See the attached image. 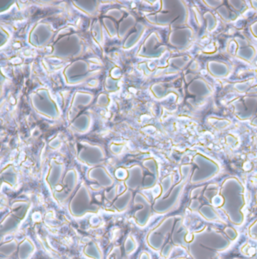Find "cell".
I'll list each match as a JSON object with an SVG mask.
<instances>
[{"label": "cell", "mask_w": 257, "mask_h": 259, "mask_svg": "<svg viewBox=\"0 0 257 259\" xmlns=\"http://www.w3.org/2000/svg\"><path fill=\"white\" fill-rule=\"evenodd\" d=\"M73 5L76 9L81 11L88 16H95L98 9V1H73Z\"/></svg>", "instance_id": "f546056e"}, {"label": "cell", "mask_w": 257, "mask_h": 259, "mask_svg": "<svg viewBox=\"0 0 257 259\" xmlns=\"http://www.w3.org/2000/svg\"><path fill=\"white\" fill-rule=\"evenodd\" d=\"M7 35H9L8 32L6 31H4L3 29L1 28V46H3L4 43H5L9 39V37H5Z\"/></svg>", "instance_id": "db71d44e"}, {"label": "cell", "mask_w": 257, "mask_h": 259, "mask_svg": "<svg viewBox=\"0 0 257 259\" xmlns=\"http://www.w3.org/2000/svg\"><path fill=\"white\" fill-rule=\"evenodd\" d=\"M188 259V258H186V257H179V258H177V259Z\"/></svg>", "instance_id": "6f0895ef"}, {"label": "cell", "mask_w": 257, "mask_h": 259, "mask_svg": "<svg viewBox=\"0 0 257 259\" xmlns=\"http://www.w3.org/2000/svg\"><path fill=\"white\" fill-rule=\"evenodd\" d=\"M171 241L174 246L186 248L188 243V231L183 223V218L178 215L175 227L171 235Z\"/></svg>", "instance_id": "44dd1931"}, {"label": "cell", "mask_w": 257, "mask_h": 259, "mask_svg": "<svg viewBox=\"0 0 257 259\" xmlns=\"http://www.w3.org/2000/svg\"><path fill=\"white\" fill-rule=\"evenodd\" d=\"M198 212H199L202 218H204L205 220L209 221V222H214V221H217L220 219L218 213H217V211L215 210L214 207L210 204L201 205Z\"/></svg>", "instance_id": "1f68e13d"}, {"label": "cell", "mask_w": 257, "mask_h": 259, "mask_svg": "<svg viewBox=\"0 0 257 259\" xmlns=\"http://www.w3.org/2000/svg\"><path fill=\"white\" fill-rule=\"evenodd\" d=\"M1 178H2V183L6 184L11 188H14L17 185L18 177H17V171L13 165H8L5 168L2 169Z\"/></svg>", "instance_id": "4316f807"}, {"label": "cell", "mask_w": 257, "mask_h": 259, "mask_svg": "<svg viewBox=\"0 0 257 259\" xmlns=\"http://www.w3.org/2000/svg\"><path fill=\"white\" fill-rule=\"evenodd\" d=\"M94 39L97 44L101 45L103 42V32L102 24L100 20H95L92 29Z\"/></svg>", "instance_id": "8d00e7d4"}, {"label": "cell", "mask_w": 257, "mask_h": 259, "mask_svg": "<svg viewBox=\"0 0 257 259\" xmlns=\"http://www.w3.org/2000/svg\"><path fill=\"white\" fill-rule=\"evenodd\" d=\"M193 166L190 163L182 165L180 167V179L174 185L164 197L158 196L152 203V210L159 215H164L172 211L179 203V199L183 194L185 187L188 183L191 177Z\"/></svg>", "instance_id": "277c9868"}, {"label": "cell", "mask_w": 257, "mask_h": 259, "mask_svg": "<svg viewBox=\"0 0 257 259\" xmlns=\"http://www.w3.org/2000/svg\"><path fill=\"white\" fill-rule=\"evenodd\" d=\"M193 30L190 27H179L171 31L168 37V43L177 49L188 47L193 38Z\"/></svg>", "instance_id": "e0dca14e"}, {"label": "cell", "mask_w": 257, "mask_h": 259, "mask_svg": "<svg viewBox=\"0 0 257 259\" xmlns=\"http://www.w3.org/2000/svg\"><path fill=\"white\" fill-rule=\"evenodd\" d=\"M31 208V203L24 200L14 201L11 205V213L21 222L25 219Z\"/></svg>", "instance_id": "cb8c5ba5"}, {"label": "cell", "mask_w": 257, "mask_h": 259, "mask_svg": "<svg viewBox=\"0 0 257 259\" xmlns=\"http://www.w3.org/2000/svg\"><path fill=\"white\" fill-rule=\"evenodd\" d=\"M178 215H170L164 218L154 228L148 233L145 241L148 246L155 251H161L171 237Z\"/></svg>", "instance_id": "52a82bcc"}, {"label": "cell", "mask_w": 257, "mask_h": 259, "mask_svg": "<svg viewBox=\"0 0 257 259\" xmlns=\"http://www.w3.org/2000/svg\"><path fill=\"white\" fill-rule=\"evenodd\" d=\"M133 192L130 189H126L121 194L118 195L117 198L112 203V206L119 212H124L128 208L132 200H134Z\"/></svg>", "instance_id": "d4e9b609"}, {"label": "cell", "mask_w": 257, "mask_h": 259, "mask_svg": "<svg viewBox=\"0 0 257 259\" xmlns=\"http://www.w3.org/2000/svg\"><path fill=\"white\" fill-rule=\"evenodd\" d=\"M94 99V95L90 93L84 91H77L73 96L71 106L68 111V119L73 121L77 117L78 110L81 106H87L92 103Z\"/></svg>", "instance_id": "ffe728a7"}, {"label": "cell", "mask_w": 257, "mask_h": 259, "mask_svg": "<svg viewBox=\"0 0 257 259\" xmlns=\"http://www.w3.org/2000/svg\"><path fill=\"white\" fill-rule=\"evenodd\" d=\"M220 198L219 208L235 226H241L245 219V188L236 177H227L222 182L219 189Z\"/></svg>", "instance_id": "6da1fadb"}, {"label": "cell", "mask_w": 257, "mask_h": 259, "mask_svg": "<svg viewBox=\"0 0 257 259\" xmlns=\"http://www.w3.org/2000/svg\"><path fill=\"white\" fill-rule=\"evenodd\" d=\"M83 253L90 259H103V251L95 241H91L84 248Z\"/></svg>", "instance_id": "4dcf8cb0"}, {"label": "cell", "mask_w": 257, "mask_h": 259, "mask_svg": "<svg viewBox=\"0 0 257 259\" xmlns=\"http://www.w3.org/2000/svg\"><path fill=\"white\" fill-rule=\"evenodd\" d=\"M110 99H109L108 96L105 94H101L99 95L97 98V105L100 106H107L109 104Z\"/></svg>", "instance_id": "681fc988"}, {"label": "cell", "mask_w": 257, "mask_h": 259, "mask_svg": "<svg viewBox=\"0 0 257 259\" xmlns=\"http://www.w3.org/2000/svg\"><path fill=\"white\" fill-rule=\"evenodd\" d=\"M158 177L149 174L148 175H145L144 177V182H143L142 189L147 190V189H151L154 188L159 181Z\"/></svg>", "instance_id": "60d3db41"}, {"label": "cell", "mask_w": 257, "mask_h": 259, "mask_svg": "<svg viewBox=\"0 0 257 259\" xmlns=\"http://www.w3.org/2000/svg\"><path fill=\"white\" fill-rule=\"evenodd\" d=\"M68 209L70 215L75 218H81L88 213H96L98 205L92 202V194L85 183H81L69 200Z\"/></svg>", "instance_id": "8992f818"}, {"label": "cell", "mask_w": 257, "mask_h": 259, "mask_svg": "<svg viewBox=\"0 0 257 259\" xmlns=\"http://www.w3.org/2000/svg\"><path fill=\"white\" fill-rule=\"evenodd\" d=\"M193 168L190 182L192 185H200L210 180L220 172L217 162L203 154L198 153L193 158Z\"/></svg>", "instance_id": "5b68a950"}, {"label": "cell", "mask_w": 257, "mask_h": 259, "mask_svg": "<svg viewBox=\"0 0 257 259\" xmlns=\"http://www.w3.org/2000/svg\"><path fill=\"white\" fill-rule=\"evenodd\" d=\"M92 74L89 64L84 60L73 61L64 71L65 80L69 84H77L86 81Z\"/></svg>", "instance_id": "7c38bea8"}, {"label": "cell", "mask_w": 257, "mask_h": 259, "mask_svg": "<svg viewBox=\"0 0 257 259\" xmlns=\"http://www.w3.org/2000/svg\"><path fill=\"white\" fill-rule=\"evenodd\" d=\"M137 249V243L134 237L131 235L128 236L124 242V252L126 256H130L132 253H134Z\"/></svg>", "instance_id": "74e56055"}, {"label": "cell", "mask_w": 257, "mask_h": 259, "mask_svg": "<svg viewBox=\"0 0 257 259\" xmlns=\"http://www.w3.org/2000/svg\"><path fill=\"white\" fill-rule=\"evenodd\" d=\"M248 234L251 238L257 240V219L249 226Z\"/></svg>", "instance_id": "c3c4849f"}, {"label": "cell", "mask_w": 257, "mask_h": 259, "mask_svg": "<svg viewBox=\"0 0 257 259\" xmlns=\"http://www.w3.org/2000/svg\"><path fill=\"white\" fill-rule=\"evenodd\" d=\"M103 25L104 28L106 29L107 33L110 35V37H115L118 35V29L115 26V22L111 18L109 17H103Z\"/></svg>", "instance_id": "f35d334b"}, {"label": "cell", "mask_w": 257, "mask_h": 259, "mask_svg": "<svg viewBox=\"0 0 257 259\" xmlns=\"http://www.w3.org/2000/svg\"><path fill=\"white\" fill-rule=\"evenodd\" d=\"M88 180L96 182L103 189H109L114 186L115 179L108 170L103 166L92 167L88 170L86 175Z\"/></svg>", "instance_id": "2e32d148"}, {"label": "cell", "mask_w": 257, "mask_h": 259, "mask_svg": "<svg viewBox=\"0 0 257 259\" xmlns=\"http://www.w3.org/2000/svg\"><path fill=\"white\" fill-rule=\"evenodd\" d=\"M137 20L131 14H129L127 17L122 19L119 23L118 28V35L120 38L126 37V35L129 33L132 29L137 26Z\"/></svg>", "instance_id": "f1b7e54d"}, {"label": "cell", "mask_w": 257, "mask_h": 259, "mask_svg": "<svg viewBox=\"0 0 257 259\" xmlns=\"http://www.w3.org/2000/svg\"><path fill=\"white\" fill-rule=\"evenodd\" d=\"M21 221L16 218L12 213L8 215L2 219L1 225H0V233L1 235L5 236L12 234L14 231H16L19 226H20Z\"/></svg>", "instance_id": "7402d4cb"}, {"label": "cell", "mask_w": 257, "mask_h": 259, "mask_svg": "<svg viewBox=\"0 0 257 259\" xmlns=\"http://www.w3.org/2000/svg\"><path fill=\"white\" fill-rule=\"evenodd\" d=\"M118 82L119 80L114 79L112 77H107L106 79L105 83H104V86H105V89L107 91H116L119 89V85H118Z\"/></svg>", "instance_id": "7bdbcfd3"}, {"label": "cell", "mask_w": 257, "mask_h": 259, "mask_svg": "<svg viewBox=\"0 0 257 259\" xmlns=\"http://www.w3.org/2000/svg\"><path fill=\"white\" fill-rule=\"evenodd\" d=\"M79 182L80 176L78 171L75 168L69 169L65 173L63 180L61 182V189H57L53 193L54 199L59 204L67 202L78 189Z\"/></svg>", "instance_id": "8fae6325"}, {"label": "cell", "mask_w": 257, "mask_h": 259, "mask_svg": "<svg viewBox=\"0 0 257 259\" xmlns=\"http://www.w3.org/2000/svg\"><path fill=\"white\" fill-rule=\"evenodd\" d=\"M80 145L77 158L81 163L94 167L100 166L105 161L106 152L101 146L87 141L81 142Z\"/></svg>", "instance_id": "30bf717a"}, {"label": "cell", "mask_w": 257, "mask_h": 259, "mask_svg": "<svg viewBox=\"0 0 257 259\" xmlns=\"http://www.w3.org/2000/svg\"><path fill=\"white\" fill-rule=\"evenodd\" d=\"M54 32L49 24L40 23L35 26L30 32V44L36 48L46 46L54 37Z\"/></svg>", "instance_id": "9a60e30c"}, {"label": "cell", "mask_w": 257, "mask_h": 259, "mask_svg": "<svg viewBox=\"0 0 257 259\" xmlns=\"http://www.w3.org/2000/svg\"><path fill=\"white\" fill-rule=\"evenodd\" d=\"M223 232L225 234V235L226 236L228 239L230 240L232 242L235 241V240L237 239L238 237H239V233H238L237 230L234 228L233 227H231V226H227V227H225Z\"/></svg>", "instance_id": "f6af8a7d"}, {"label": "cell", "mask_w": 257, "mask_h": 259, "mask_svg": "<svg viewBox=\"0 0 257 259\" xmlns=\"http://www.w3.org/2000/svg\"><path fill=\"white\" fill-rule=\"evenodd\" d=\"M159 12L145 16L150 24L170 26L172 28L183 27L188 22L189 12L184 2L180 1H163Z\"/></svg>", "instance_id": "3957f363"}, {"label": "cell", "mask_w": 257, "mask_h": 259, "mask_svg": "<svg viewBox=\"0 0 257 259\" xmlns=\"http://www.w3.org/2000/svg\"><path fill=\"white\" fill-rule=\"evenodd\" d=\"M19 244L16 239L4 243L0 246V254L5 257H10L18 250Z\"/></svg>", "instance_id": "d6a6232c"}, {"label": "cell", "mask_w": 257, "mask_h": 259, "mask_svg": "<svg viewBox=\"0 0 257 259\" xmlns=\"http://www.w3.org/2000/svg\"><path fill=\"white\" fill-rule=\"evenodd\" d=\"M105 16L107 17H112L116 20H119L123 17V12L119 9H111L107 11Z\"/></svg>", "instance_id": "bcb514c9"}, {"label": "cell", "mask_w": 257, "mask_h": 259, "mask_svg": "<svg viewBox=\"0 0 257 259\" xmlns=\"http://www.w3.org/2000/svg\"><path fill=\"white\" fill-rule=\"evenodd\" d=\"M92 125V118L88 114H81L76 117L71 124L70 128L76 133H85L89 130Z\"/></svg>", "instance_id": "603a6c76"}, {"label": "cell", "mask_w": 257, "mask_h": 259, "mask_svg": "<svg viewBox=\"0 0 257 259\" xmlns=\"http://www.w3.org/2000/svg\"><path fill=\"white\" fill-rule=\"evenodd\" d=\"M139 259H151L150 255H149V253H147V252H145V251H144V252H142V253H141V255H140V257H139Z\"/></svg>", "instance_id": "11a10c76"}, {"label": "cell", "mask_w": 257, "mask_h": 259, "mask_svg": "<svg viewBox=\"0 0 257 259\" xmlns=\"http://www.w3.org/2000/svg\"><path fill=\"white\" fill-rule=\"evenodd\" d=\"M251 30H257V21H256V22L254 23L253 25L251 26Z\"/></svg>", "instance_id": "9f6ffc18"}, {"label": "cell", "mask_w": 257, "mask_h": 259, "mask_svg": "<svg viewBox=\"0 0 257 259\" xmlns=\"http://www.w3.org/2000/svg\"><path fill=\"white\" fill-rule=\"evenodd\" d=\"M143 167L149 172V174L159 178V167L156 159L153 158H145L142 163Z\"/></svg>", "instance_id": "e575fe53"}, {"label": "cell", "mask_w": 257, "mask_h": 259, "mask_svg": "<svg viewBox=\"0 0 257 259\" xmlns=\"http://www.w3.org/2000/svg\"><path fill=\"white\" fill-rule=\"evenodd\" d=\"M122 149H123V145H120V144H112V145L110 146L111 152L115 154V155L120 154Z\"/></svg>", "instance_id": "816d5d0a"}, {"label": "cell", "mask_w": 257, "mask_h": 259, "mask_svg": "<svg viewBox=\"0 0 257 259\" xmlns=\"http://www.w3.org/2000/svg\"><path fill=\"white\" fill-rule=\"evenodd\" d=\"M61 146V141L58 137L53 139L49 143V146L53 149H57Z\"/></svg>", "instance_id": "f5cc1de1"}, {"label": "cell", "mask_w": 257, "mask_h": 259, "mask_svg": "<svg viewBox=\"0 0 257 259\" xmlns=\"http://www.w3.org/2000/svg\"><path fill=\"white\" fill-rule=\"evenodd\" d=\"M219 189L220 187L216 184H210L206 187V189L204 191L203 195L205 198L209 201V202L213 203V198L214 197L219 194Z\"/></svg>", "instance_id": "ab89813d"}, {"label": "cell", "mask_w": 257, "mask_h": 259, "mask_svg": "<svg viewBox=\"0 0 257 259\" xmlns=\"http://www.w3.org/2000/svg\"><path fill=\"white\" fill-rule=\"evenodd\" d=\"M31 101L33 110L41 115L49 119H57L60 116L59 109L47 90L39 89L32 93Z\"/></svg>", "instance_id": "9c48e42d"}, {"label": "cell", "mask_w": 257, "mask_h": 259, "mask_svg": "<svg viewBox=\"0 0 257 259\" xmlns=\"http://www.w3.org/2000/svg\"><path fill=\"white\" fill-rule=\"evenodd\" d=\"M166 49L157 32H152L141 45L137 55L148 59L159 58L165 52Z\"/></svg>", "instance_id": "4fadbf2b"}, {"label": "cell", "mask_w": 257, "mask_h": 259, "mask_svg": "<svg viewBox=\"0 0 257 259\" xmlns=\"http://www.w3.org/2000/svg\"><path fill=\"white\" fill-rule=\"evenodd\" d=\"M104 197L110 202H114V200L118 197V185H115L112 188L104 192Z\"/></svg>", "instance_id": "ee69618b"}, {"label": "cell", "mask_w": 257, "mask_h": 259, "mask_svg": "<svg viewBox=\"0 0 257 259\" xmlns=\"http://www.w3.org/2000/svg\"><path fill=\"white\" fill-rule=\"evenodd\" d=\"M65 167L64 163L56 160L51 161L49 170L46 177V182L52 194L58 189V185L62 182L65 175Z\"/></svg>", "instance_id": "ac0fdd59"}, {"label": "cell", "mask_w": 257, "mask_h": 259, "mask_svg": "<svg viewBox=\"0 0 257 259\" xmlns=\"http://www.w3.org/2000/svg\"><path fill=\"white\" fill-rule=\"evenodd\" d=\"M134 206L137 210L134 213V220L140 227H145L148 224L152 215V204L141 192H137L133 200Z\"/></svg>", "instance_id": "5bb4252c"}, {"label": "cell", "mask_w": 257, "mask_h": 259, "mask_svg": "<svg viewBox=\"0 0 257 259\" xmlns=\"http://www.w3.org/2000/svg\"><path fill=\"white\" fill-rule=\"evenodd\" d=\"M201 207V204L200 200H198V199L194 198L191 200V203H190L189 208L192 211H198V210H199Z\"/></svg>", "instance_id": "f907efd6"}, {"label": "cell", "mask_w": 257, "mask_h": 259, "mask_svg": "<svg viewBox=\"0 0 257 259\" xmlns=\"http://www.w3.org/2000/svg\"><path fill=\"white\" fill-rule=\"evenodd\" d=\"M173 249H174V245H173L172 243H167L161 249V257L165 259H168L171 256V253H172Z\"/></svg>", "instance_id": "7dc6e473"}, {"label": "cell", "mask_w": 257, "mask_h": 259, "mask_svg": "<svg viewBox=\"0 0 257 259\" xmlns=\"http://www.w3.org/2000/svg\"><path fill=\"white\" fill-rule=\"evenodd\" d=\"M135 28L136 31L132 32L126 38V41H125L123 44L124 49H130L132 47H134L144 35L145 27L142 22L137 23Z\"/></svg>", "instance_id": "83f0119b"}, {"label": "cell", "mask_w": 257, "mask_h": 259, "mask_svg": "<svg viewBox=\"0 0 257 259\" xmlns=\"http://www.w3.org/2000/svg\"><path fill=\"white\" fill-rule=\"evenodd\" d=\"M107 259H127L122 254V249L119 246H115L111 249L107 256Z\"/></svg>", "instance_id": "b9f144b4"}, {"label": "cell", "mask_w": 257, "mask_h": 259, "mask_svg": "<svg viewBox=\"0 0 257 259\" xmlns=\"http://www.w3.org/2000/svg\"><path fill=\"white\" fill-rule=\"evenodd\" d=\"M127 174L124 179V184L127 189L135 191L142 187L144 175V167L141 165L134 164L126 168Z\"/></svg>", "instance_id": "d6986e66"}, {"label": "cell", "mask_w": 257, "mask_h": 259, "mask_svg": "<svg viewBox=\"0 0 257 259\" xmlns=\"http://www.w3.org/2000/svg\"><path fill=\"white\" fill-rule=\"evenodd\" d=\"M83 45L78 34L64 35L53 46L51 56L58 59L66 60L80 55Z\"/></svg>", "instance_id": "ba28073f"}, {"label": "cell", "mask_w": 257, "mask_h": 259, "mask_svg": "<svg viewBox=\"0 0 257 259\" xmlns=\"http://www.w3.org/2000/svg\"><path fill=\"white\" fill-rule=\"evenodd\" d=\"M217 12L219 16H220V17H221L222 20H224L225 22L234 21V20L237 19V17L239 16V14L235 12H232V10L228 9V7L225 6V5H222V6H220V8L217 9Z\"/></svg>", "instance_id": "836d02e7"}, {"label": "cell", "mask_w": 257, "mask_h": 259, "mask_svg": "<svg viewBox=\"0 0 257 259\" xmlns=\"http://www.w3.org/2000/svg\"><path fill=\"white\" fill-rule=\"evenodd\" d=\"M174 186V177L171 174L166 176L165 177L161 179L160 187H161V193L159 194V197H164L168 192L171 191Z\"/></svg>", "instance_id": "d590c367"}, {"label": "cell", "mask_w": 257, "mask_h": 259, "mask_svg": "<svg viewBox=\"0 0 257 259\" xmlns=\"http://www.w3.org/2000/svg\"><path fill=\"white\" fill-rule=\"evenodd\" d=\"M35 252V244L30 238L26 237L19 243L17 258L18 259H31Z\"/></svg>", "instance_id": "484cf974"}, {"label": "cell", "mask_w": 257, "mask_h": 259, "mask_svg": "<svg viewBox=\"0 0 257 259\" xmlns=\"http://www.w3.org/2000/svg\"><path fill=\"white\" fill-rule=\"evenodd\" d=\"M231 244L232 241L224 232L205 226L191 234L186 249L192 259H214Z\"/></svg>", "instance_id": "7a4b0ae2"}]
</instances>
